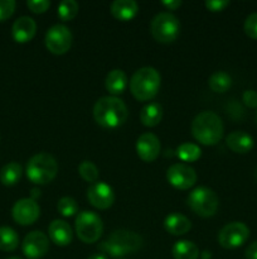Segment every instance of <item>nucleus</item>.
Here are the masks:
<instances>
[{"label": "nucleus", "instance_id": "f257e3e1", "mask_svg": "<svg viewBox=\"0 0 257 259\" xmlns=\"http://www.w3.org/2000/svg\"><path fill=\"white\" fill-rule=\"evenodd\" d=\"M128 110L125 103L116 96H103L93 106V118L102 128H118L127 120Z\"/></svg>", "mask_w": 257, "mask_h": 259}, {"label": "nucleus", "instance_id": "f03ea898", "mask_svg": "<svg viewBox=\"0 0 257 259\" xmlns=\"http://www.w3.org/2000/svg\"><path fill=\"white\" fill-rule=\"evenodd\" d=\"M144 244V239L138 233L126 229H118L111 233L105 242L98 245V249L105 255L113 258L125 257L127 254L138 252Z\"/></svg>", "mask_w": 257, "mask_h": 259}, {"label": "nucleus", "instance_id": "7ed1b4c3", "mask_svg": "<svg viewBox=\"0 0 257 259\" xmlns=\"http://www.w3.org/2000/svg\"><path fill=\"white\" fill-rule=\"evenodd\" d=\"M223 121L213 111H202L191 121L194 139L204 146H214L223 137Z\"/></svg>", "mask_w": 257, "mask_h": 259}, {"label": "nucleus", "instance_id": "20e7f679", "mask_svg": "<svg viewBox=\"0 0 257 259\" xmlns=\"http://www.w3.org/2000/svg\"><path fill=\"white\" fill-rule=\"evenodd\" d=\"M160 73L154 67H141L130 80V91L139 101L151 100L160 89Z\"/></svg>", "mask_w": 257, "mask_h": 259}, {"label": "nucleus", "instance_id": "39448f33", "mask_svg": "<svg viewBox=\"0 0 257 259\" xmlns=\"http://www.w3.org/2000/svg\"><path fill=\"white\" fill-rule=\"evenodd\" d=\"M58 172V164L54 157L49 153H38L27 163V177L35 185L49 184Z\"/></svg>", "mask_w": 257, "mask_h": 259}, {"label": "nucleus", "instance_id": "423d86ee", "mask_svg": "<svg viewBox=\"0 0 257 259\" xmlns=\"http://www.w3.org/2000/svg\"><path fill=\"white\" fill-rule=\"evenodd\" d=\"M186 204L197 215L202 218H209L217 212L219 199L213 190L202 186L197 187L189 194Z\"/></svg>", "mask_w": 257, "mask_h": 259}, {"label": "nucleus", "instance_id": "0eeeda50", "mask_svg": "<svg viewBox=\"0 0 257 259\" xmlns=\"http://www.w3.org/2000/svg\"><path fill=\"white\" fill-rule=\"evenodd\" d=\"M151 35L160 43H171L178 38L180 23L174 14L163 12L153 18L150 24Z\"/></svg>", "mask_w": 257, "mask_h": 259}, {"label": "nucleus", "instance_id": "6e6552de", "mask_svg": "<svg viewBox=\"0 0 257 259\" xmlns=\"http://www.w3.org/2000/svg\"><path fill=\"white\" fill-rule=\"evenodd\" d=\"M76 233L81 242L86 244L96 243L103 233L101 218L93 211H82L76 218Z\"/></svg>", "mask_w": 257, "mask_h": 259}, {"label": "nucleus", "instance_id": "1a4fd4ad", "mask_svg": "<svg viewBox=\"0 0 257 259\" xmlns=\"http://www.w3.org/2000/svg\"><path fill=\"white\" fill-rule=\"evenodd\" d=\"M249 237V229L241 222H233L222 228L218 233V243L224 249H234L247 242Z\"/></svg>", "mask_w": 257, "mask_h": 259}, {"label": "nucleus", "instance_id": "9d476101", "mask_svg": "<svg viewBox=\"0 0 257 259\" xmlns=\"http://www.w3.org/2000/svg\"><path fill=\"white\" fill-rule=\"evenodd\" d=\"M72 33L66 25L55 24L45 33V47L53 55H65L72 46Z\"/></svg>", "mask_w": 257, "mask_h": 259}, {"label": "nucleus", "instance_id": "9b49d317", "mask_svg": "<svg viewBox=\"0 0 257 259\" xmlns=\"http://www.w3.org/2000/svg\"><path fill=\"white\" fill-rule=\"evenodd\" d=\"M166 180L178 190H188L197 182V172L185 163H175L166 171Z\"/></svg>", "mask_w": 257, "mask_h": 259}, {"label": "nucleus", "instance_id": "f8f14e48", "mask_svg": "<svg viewBox=\"0 0 257 259\" xmlns=\"http://www.w3.org/2000/svg\"><path fill=\"white\" fill-rule=\"evenodd\" d=\"M22 248L28 259H39L44 257L49 250V240L44 233L35 230L25 235Z\"/></svg>", "mask_w": 257, "mask_h": 259}, {"label": "nucleus", "instance_id": "ddd939ff", "mask_svg": "<svg viewBox=\"0 0 257 259\" xmlns=\"http://www.w3.org/2000/svg\"><path fill=\"white\" fill-rule=\"evenodd\" d=\"M13 219L19 225L27 227V225L34 224L40 215L39 205L32 199H22L17 201L12 210Z\"/></svg>", "mask_w": 257, "mask_h": 259}, {"label": "nucleus", "instance_id": "4468645a", "mask_svg": "<svg viewBox=\"0 0 257 259\" xmlns=\"http://www.w3.org/2000/svg\"><path fill=\"white\" fill-rule=\"evenodd\" d=\"M87 199L96 209L106 210L112 206L115 201V194L107 184L98 181L87 189Z\"/></svg>", "mask_w": 257, "mask_h": 259}, {"label": "nucleus", "instance_id": "2eb2a0df", "mask_svg": "<svg viewBox=\"0 0 257 259\" xmlns=\"http://www.w3.org/2000/svg\"><path fill=\"white\" fill-rule=\"evenodd\" d=\"M160 141L153 133H144L136 141V153L144 162H153L160 154Z\"/></svg>", "mask_w": 257, "mask_h": 259}, {"label": "nucleus", "instance_id": "dca6fc26", "mask_svg": "<svg viewBox=\"0 0 257 259\" xmlns=\"http://www.w3.org/2000/svg\"><path fill=\"white\" fill-rule=\"evenodd\" d=\"M37 23L30 17H20L14 22L12 28V35L15 42L27 43L35 35Z\"/></svg>", "mask_w": 257, "mask_h": 259}, {"label": "nucleus", "instance_id": "f3484780", "mask_svg": "<svg viewBox=\"0 0 257 259\" xmlns=\"http://www.w3.org/2000/svg\"><path fill=\"white\" fill-rule=\"evenodd\" d=\"M48 234L50 240L59 247H66L72 242V228L65 220H53L48 228Z\"/></svg>", "mask_w": 257, "mask_h": 259}, {"label": "nucleus", "instance_id": "a211bd4d", "mask_svg": "<svg viewBox=\"0 0 257 259\" xmlns=\"http://www.w3.org/2000/svg\"><path fill=\"white\" fill-rule=\"evenodd\" d=\"M226 143L231 151L239 154L248 153L253 148V139L248 133L243 131H236L229 133L226 138Z\"/></svg>", "mask_w": 257, "mask_h": 259}, {"label": "nucleus", "instance_id": "6ab92c4d", "mask_svg": "<svg viewBox=\"0 0 257 259\" xmlns=\"http://www.w3.org/2000/svg\"><path fill=\"white\" fill-rule=\"evenodd\" d=\"M111 14L121 22L134 19L139 12L138 3L134 0H115L110 7Z\"/></svg>", "mask_w": 257, "mask_h": 259}, {"label": "nucleus", "instance_id": "aec40b11", "mask_svg": "<svg viewBox=\"0 0 257 259\" xmlns=\"http://www.w3.org/2000/svg\"><path fill=\"white\" fill-rule=\"evenodd\" d=\"M164 227H165L166 232L170 233L171 235H184L190 230L191 224L190 220L186 217L178 214V212H173L165 218Z\"/></svg>", "mask_w": 257, "mask_h": 259}, {"label": "nucleus", "instance_id": "412c9836", "mask_svg": "<svg viewBox=\"0 0 257 259\" xmlns=\"http://www.w3.org/2000/svg\"><path fill=\"white\" fill-rule=\"evenodd\" d=\"M127 76L120 68H116L108 72V75L106 76L105 81V88L111 95H120L127 88Z\"/></svg>", "mask_w": 257, "mask_h": 259}, {"label": "nucleus", "instance_id": "4be33fe9", "mask_svg": "<svg viewBox=\"0 0 257 259\" xmlns=\"http://www.w3.org/2000/svg\"><path fill=\"white\" fill-rule=\"evenodd\" d=\"M161 118H163V108L158 103L148 104L140 111V121L149 128L158 125L161 121Z\"/></svg>", "mask_w": 257, "mask_h": 259}, {"label": "nucleus", "instance_id": "5701e85b", "mask_svg": "<svg viewBox=\"0 0 257 259\" xmlns=\"http://www.w3.org/2000/svg\"><path fill=\"white\" fill-rule=\"evenodd\" d=\"M23 174V168L18 162H9L0 169V182L5 186H14L18 184Z\"/></svg>", "mask_w": 257, "mask_h": 259}, {"label": "nucleus", "instance_id": "b1692460", "mask_svg": "<svg viewBox=\"0 0 257 259\" xmlns=\"http://www.w3.org/2000/svg\"><path fill=\"white\" fill-rule=\"evenodd\" d=\"M171 253H173L174 259H198L199 257L198 247L189 240L176 242Z\"/></svg>", "mask_w": 257, "mask_h": 259}, {"label": "nucleus", "instance_id": "393cba45", "mask_svg": "<svg viewBox=\"0 0 257 259\" xmlns=\"http://www.w3.org/2000/svg\"><path fill=\"white\" fill-rule=\"evenodd\" d=\"M208 85L214 93H226L232 86V77L224 71H217L209 77Z\"/></svg>", "mask_w": 257, "mask_h": 259}, {"label": "nucleus", "instance_id": "a878e982", "mask_svg": "<svg viewBox=\"0 0 257 259\" xmlns=\"http://www.w3.org/2000/svg\"><path fill=\"white\" fill-rule=\"evenodd\" d=\"M19 245V237L17 232L9 227L0 228V250L13 252Z\"/></svg>", "mask_w": 257, "mask_h": 259}, {"label": "nucleus", "instance_id": "bb28decb", "mask_svg": "<svg viewBox=\"0 0 257 259\" xmlns=\"http://www.w3.org/2000/svg\"><path fill=\"white\" fill-rule=\"evenodd\" d=\"M202 151L197 144L183 143L176 148V156L184 162H194L201 157Z\"/></svg>", "mask_w": 257, "mask_h": 259}, {"label": "nucleus", "instance_id": "cd10ccee", "mask_svg": "<svg viewBox=\"0 0 257 259\" xmlns=\"http://www.w3.org/2000/svg\"><path fill=\"white\" fill-rule=\"evenodd\" d=\"M78 9H80V5L75 0H65V2L59 3L58 5V17L63 22H68V20H72L73 18L77 15Z\"/></svg>", "mask_w": 257, "mask_h": 259}, {"label": "nucleus", "instance_id": "c85d7f7f", "mask_svg": "<svg viewBox=\"0 0 257 259\" xmlns=\"http://www.w3.org/2000/svg\"><path fill=\"white\" fill-rule=\"evenodd\" d=\"M78 174L85 181L90 182L91 185L97 182L98 180V168L91 161L81 162L80 166H78Z\"/></svg>", "mask_w": 257, "mask_h": 259}, {"label": "nucleus", "instance_id": "c756f323", "mask_svg": "<svg viewBox=\"0 0 257 259\" xmlns=\"http://www.w3.org/2000/svg\"><path fill=\"white\" fill-rule=\"evenodd\" d=\"M57 210L60 215H63V217L71 218L73 217V215L77 214L78 205L75 199L66 196V197H62V199L58 201Z\"/></svg>", "mask_w": 257, "mask_h": 259}, {"label": "nucleus", "instance_id": "7c9ffc66", "mask_svg": "<svg viewBox=\"0 0 257 259\" xmlns=\"http://www.w3.org/2000/svg\"><path fill=\"white\" fill-rule=\"evenodd\" d=\"M244 33L252 39H257V13H252L244 20Z\"/></svg>", "mask_w": 257, "mask_h": 259}, {"label": "nucleus", "instance_id": "2f4dec72", "mask_svg": "<svg viewBox=\"0 0 257 259\" xmlns=\"http://www.w3.org/2000/svg\"><path fill=\"white\" fill-rule=\"evenodd\" d=\"M15 5L14 0H0V22L9 19L14 14Z\"/></svg>", "mask_w": 257, "mask_h": 259}, {"label": "nucleus", "instance_id": "473e14b6", "mask_svg": "<svg viewBox=\"0 0 257 259\" xmlns=\"http://www.w3.org/2000/svg\"><path fill=\"white\" fill-rule=\"evenodd\" d=\"M27 7L29 8L30 12L35 13V14H42V13L47 12L48 8L50 7V3L48 0H29L27 2Z\"/></svg>", "mask_w": 257, "mask_h": 259}, {"label": "nucleus", "instance_id": "72a5a7b5", "mask_svg": "<svg viewBox=\"0 0 257 259\" xmlns=\"http://www.w3.org/2000/svg\"><path fill=\"white\" fill-rule=\"evenodd\" d=\"M229 5L228 0H208L206 2V8L209 12H222L224 8H227Z\"/></svg>", "mask_w": 257, "mask_h": 259}, {"label": "nucleus", "instance_id": "f704fd0d", "mask_svg": "<svg viewBox=\"0 0 257 259\" xmlns=\"http://www.w3.org/2000/svg\"><path fill=\"white\" fill-rule=\"evenodd\" d=\"M242 100L248 108H257V91L246 90L242 95Z\"/></svg>", "mask_w": 257, "mask_h": 259}, {"label": "nucleus", "instance_id": "c9c22d12", "mask_svg": "<svg viewBox=\"0 0 257 259\" xmlns=\"http://www.w3.org/2000/svg\"><path fill=\"white\" fill-rule=\"evenodd\" d=\"M244 255H246V259H257V240L247 248Z\"/></svg>", "mask_w": 257, "mask_h": 259}, {"label": "nucleus", "instance_id": "e433bc0d", "mask_svg": "<svg viewBox=\"0 0 257 259\" xmlns=\"http://www.w3.org/2000/svg\"><path fill=\"white\" fill-rule=\"evenodd\" d=\"M163 5L169 10H175L178 9L181 5L180 0H169V2H163Z\"/></svg>", "mask_w": 257, "mask_h": 259}, {"label": "nucleus", "instance_id": "4c0bfd02", "mask_svg": "<svg viewBox=\"0 0 257 259\" xmlns=\"http://www.w3.org/2000/svg\"><path fill=\"white\" fill-rule=\"evenodd\" d=\"M87 259H107L105 254H100V253H97V254H92L90 255Z\"/></svg>", "mask_w": 257, "mask_h": 259}, {"label": "nucleus", "instance_id": "58836bf2", "mask_svg": "<svg viewBox=\"0 0 257 259\" xmlns=\"http://www.w3.org/2000/svg\"><path fill=\"white\" fill-rule=\"evenodd\" d=\"M8 259H22V258H19V257H10V258H8Z\"/></svg>", "mask_w": 257, "mask_h": 259}, {"label": "nucleus", "instance_id": "ea45409f", "mask_svg": "<svg viewBox=\"0 0 257 259\" xmlns=\"http://www.w3.org/2000/svg\"><path fill=\"white\" fill-rule=\"evenodd\" d=\"M254 176H256V179H257V169H256V174H254Z\"/></svg>", "mask_w": 257, "mask_h": 259}, {"label": "nucleus", "instance_id": "a19ab883", "mask_svg": "<svg viewBox=\"0 0 257 259\" xmlns=\"http://www.w3.org/2000/svg\"><path fill=\"white\" fill-rule=\"evenodd\" d=\"M256 119H257V118H256Z\"/></svg>", "mask_w": 257, "mask_h": 259}]
</instances>
